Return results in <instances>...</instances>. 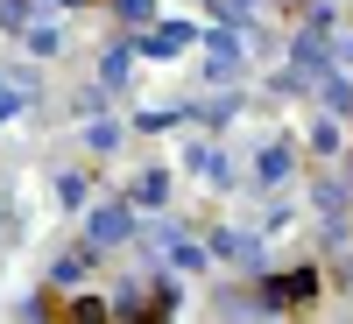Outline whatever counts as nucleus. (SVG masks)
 <instances>
[{"mask_svg": "<svg viewBox=\"0 0 353 324\" xmlns=\"http://www.w3.org/2000/svg\"><path fill=\"white\" fill-rule=\"evenodd\" d=\"M43 317H78V324H99V317H106V303H99V296H57V289H50V296H43Z\"/></svg>", "mask_w": 353, "mask_h": 324, "instance_id": "f257e3e1", "label": "nucleus"}, {"mask_svg": "<svg viewBox=\"0 0 353 324\" xmlns=\"http://www.w3.org/2000/svg\"><path fill=\"white\" fill-rule=\"evenodd\" d=\"M311 289H318V275L304 268V275H276V282H269V296H276V303H311Z\"/></svg>", "mask_w": 353, "mask_h": 324, "instance_id": "f03ea898", "label": "nucleus"}]
</instances>
